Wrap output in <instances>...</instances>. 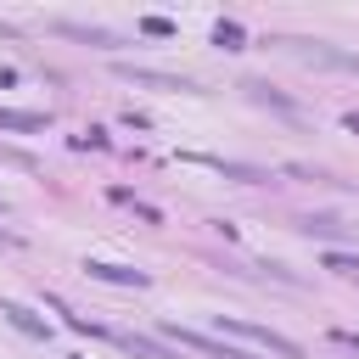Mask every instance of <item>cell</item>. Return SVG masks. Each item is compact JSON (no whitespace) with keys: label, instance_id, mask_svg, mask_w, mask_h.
<instances>
[{"label":"cell","instance_id":"277c9868","mask_svg":"<svg viewBox=\"0 0 359 359\" xmlns=\"http://www.w3.org/2000/svg\"><path fill=\"white\" fill-rule=\"evenodd\" d=\"M90 275H95V280H123V286H146V275H140V269H123V264H90Z\"/></svg>","mask_w":359,"mask_h":359},{"label":"cell","instance_id":"9c48e42d","mask_svg":"<svg viewBox=\"0 0 359 359\" xmlns=\"http://www.w3.org/2000/svg\"><path fill=\"white\" fill-rule=\"evenodd\" d=\"M303 230H309V236H342V224H331V219H309Z\"/></svg>","mask_w":359,"mask_h":359},{"label":"cell","instance_id":"6da1fadb","mask_svg":"<svg viewBox=\"0 0 359 359\" xmlns=\"http://www.w3.org/2000/svg\"><path fill=\"white\" fill-rule=\"evenodd\" d=\"M219 331H236V337H247V342H258V348H269V353H280V359H303V348H297L292 337L269 331V325H241V320H219Z\"/></svg>","mask_w":359,"mask_h":359},{"label":"cell","instance_id":"3957f363","mask_svg":"<svg viewBox=\"0 0 359 359\" xmlns=\"http://www.w3.org/2000/svg\"><path fill=\"white\" fill-rule=\"evenodd\" d=\"M0 314H6V320H11V325H17V331H28V337H50V325H45V320H34V314H28V309H22V303H6V309H0Z\"/></svg>","mask_w":359,"mask_h":359},{"label":"cell","instance_id":"30bf717a","mask_svg":"<svg viewBox=\"0 0 359 359\" xmlns=\"http://www.w3.org/2000/svg\"><path fill=\"white\" fill-rule=\"evenodd\" d=\"M331 342H337V348H353V353H359V337H353V331H331Z\"/></svg>","mask_w":359,"mask_h":359},{"label":"cell","instance_id":"ba28073f","mask_svg":"<svg viewBox=\"0 0 359 359\" xmlns=\"http://www.w3.org/2000/svg\"><path fill=\"white\" fill-rule=\"evenodd\" d=\"M213 39H219V45H241V28H236V22H219Z\"/></svg>","mask_w":359,"mask_h":359},{"label":"cell","instance_id":"7a4b0ae2","mask_svg":"<svg viewBox=\"0 0 359 359\" xmlns=\"http://www.w3.org/2000/svg\"><path fill=\"white\" fill-rule=\"evenodd\" d=\"M163 337H174L180 348H202V353H213V359H247L241 348H230V342H213V337H202V331H180V325H163Z\"/></svg>","mask_w":359,"mask_h":359},{"label":"cell","instance_id":"52a82bcc","mask_svg":"<svg viewBox=\"0 0 359 359\" xmlns=\"http://www.w3.org/2000/svg\"><path fill=\"white\" fill-rule=\"evenodd\" d=\"M325 269H337V275H359V258H342V252H331V258H325Z\"/></svg>","mask_w":359,"mask_h":359},{"label":"cell","instance_id":"8992f818","mask_svg":"<svg viewBox=\"0 0 359 359\" xmlns=\"http://www.w3.org/2000/svg\"><path fill=\"white\" fill-rule=\"evenodd\" d=\"M0 129H45V112H11V107H0Z\"/></svg>","mask_w":359,"mask_h":359},{"label":"cell","instance_id":"5b68a950","mask_svg":"<svg viewBox=\"0 0 359 359\" xmlns=\"http://www.w3.org/2000/svg\"><path fill=\"white\" fill-rule=\"evenodd\" d=\"M123 79H135V84H157V90H191L185 79H168V73H146V67H123Z\"/></svg>","mask_w":359,"mask_h":359}]
</instances>
